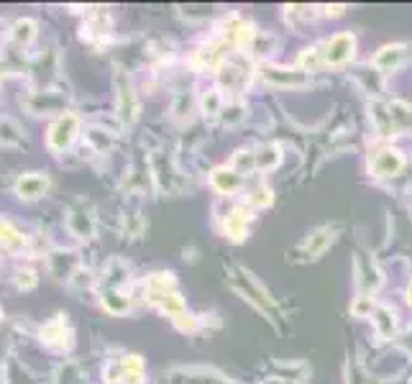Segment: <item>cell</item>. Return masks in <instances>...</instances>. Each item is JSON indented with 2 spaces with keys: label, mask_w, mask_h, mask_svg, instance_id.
Returning <instances> with one entry per match:
<instances>
[{
  "label": "cell",
  "mask_w": 412,
  "mask_h": 384,
  "mask_svg": "<svg viewBox=\"0 0 412 384\" xmlns=\"http://www.w3.org/2000/svg\"><path fill=\"white\" fill-rule=\"evenodd\" d=\"M354 49H356V38L354 33H336V36H330L323 46V59L325 64H343L349 62L354 57Z\"/></svg>",
  "instance_id": "cell-2"
},
{
  "label": "cell",
  "mask_w": 412,
  "mask_h": 384,
  "mask_svg": "<svg viewBox=\"0 0 412 384\" xmlns=\"http://www.w3.org/2000/svg\"><path fill=\"white\" fill-rule=\"evenodd\" d=\"M41 343L51 351H64V338H72V331L67 328V315H57L41 328Z\"/></svg>",
  "instance_id": "cell-3"
},
{
  "label": "cell",
  "mask_w": 412,
  "mask_h": 384,
  "mask_svg": "<svg viewBox=\"0 0 412 384\" xmlns=\"http://www.w3.org/2000/svg\"><path fill=\"white\" fill-rule=\"evenodd\" d=\"M412 59V46L410 44H392V46H384V49L376 51L374 57V67L376 70H397V67H402L405 62H410Z\"/></svg>",
  "instance_id": "cell-4"
},
{
  "label": "cell",
  "mask_w": 412,
  "mask_h": 384,
  "mask_svg": "<svg viewBox=\"0 0 412 384\" xmlns=\"http://www.w3.org/2000/svg\"><path fill=\"white\" fill-rule=\"evenodd\" d=\"M16 282H19V287L31 289L33 284H36V274H33L31 269H26V272H19V277H16Z\"/></svg>",
  "instance_id": "cell-19"
},
{
  "label": "cell",
  "mask_w": 412,
  "mask_h": 384,
  "mask_svg": "<svg viewBox=\"0 0 412 384\" xmlns=\"http://www.w3.org/2000/svg\"><path fill=\"white\" fill-rule=\"evenodd\" d=\"M374 323H376V328H379L381 336H389V333L394 331V315L389 313L387 307H379V310H376Z\"/></svg>",
  "instance_id": "cell-16"
},
{
  "label": "cell",
  "mask_w": 412,
  "mask_h": 384,
  "mask_svg": "<svg viewBox=\"0 0 412 384\" xmlns=\"http://www.w3.org/2000/svg\"><path fill=\"white\" fill-rule=\"evenodd\" d=\"M269 203H272V190H269V187H261V190H256L254 198H251V205H261V208H264V205H269Z\"/></svg>",
  "instance_id": "cell-20"
},
{
  "label": "cell",
  "mask_w": 412,
  "mask_h": 384,
  "mask_svg": "<svg viewBox=\"0 0 412 384\" xmlns=\"http://www.w3.org/2000/svg\"><path fill=\"white\" fill-rule=\"evenodd\" d=\"M264 80L272 85H282V87H300V85H305L302 72L282 70V67H267V70H264Z\"/></svg>",
  "instance_id": "cell-8"
},
{
  "label": "cell",
  "mask_w": 412,
  "mask_h": 384,
  "mask_svg": "<svg viewBox=\"0 0 412 384\" xmlns=\"http://www.w3.org/2000/svg\"><path fill=\"white\" fill-rule=\"evenodd\" d=\"M371 307H374V305H371V297H366V294H364V297H359V300L351 305V310H354V315L364 318L366 313H371Z\"/></svg>",
  "instance_id": "cell-18"
},
{
  "label": "cell",
  "mask_w": 412,
  "mask_h": 384,
  "mask_svg": "<svg viewBox=\"0 0 412 384\" xmlns=\"http://www.w3.org/2000/svg\"><path fill=\"white\" fill-rule=\"evenodd\" d=\"M46 190H49V177L44 172L21 174L19 182H16V195L23 200H38Z\"/></svg>",
  "instance_id": "cell-5"
},
{
  "label": "cell",
  "mask_w": 412,
  "mask_h": 384,
  "mask_svg": "<svg viewBox=\"0 0 412 384\" xmlns=\"http://www.w3.org/2000/svg\"><path fill=\"white\" fill-rule=\"evenodd\" d=\"M102 305L108 307V313H126L128 305H131V300H128L126 294L121 292V289H115V287H108L105 292H102Z\"/></svg>",
  "instance_id": "cell-11"
},
{
  "label": "cell",
  "mask_w": 412,
  "mask_h": 384,
  "mask_svg": "<svg viewBox=\"0 0 412 384\" xmlns=\"http://www.w3.org/2000/svg\"><path fill=\"white\" fill-rule=\"evenodd\" d=\"M3 75H6V72H3V64H0V80H3Z\"/></svg>",
  "instance_id": "cell-23"
},
{
  "label": "cell",
  "mask_w": 412,
  "mask_h": 384,
  "mask_svg": "<svg viewBox=\"0 0 412 384\" xmlns=\"http://www.w3.org/2000/svg\"><path fill=\"white\" fill-rule=\"evenodd\" d=\"M23 233H21L16 225L11 223V220H6V218H0V249L8 251V254H13V251H19L21 246H23Z\"/></svg>",
  "instance_id": "cell-9"
},
{
  "label": "cell",
  "mask_w": 412,
  "mask_h": 384,
  "mask_svg": "<svg viewBox=\"0 0 412 384\" xmlns=\"http://www.w3.org/2000/svg\"><path fill=\"white\" fill-rule=\"evenodd\" d=\"M36 23H33L31 18H23V21H19V23L13 26V31H11V38L13 41H19V44H23V46H28L36 38Z\"/></svg>",
  "instance_id": "cell-13"
},
{
  "label": "cell",
  "mask_w": 412,
  "mask_h": 384,
  "mask_svg": "<svg viewBox=\"0 0 412 384\" xmlns=\"http://www.w3.org/2000/svg\"><path fill=\"white\" fill-rule=\"evenodd\" d=\"M323 64H325V59H323V51L320 49H305L302 54H300V67L307 72L320 70Z\"/></svg>",
  "instance_id": "cell-14"
},
{
  "label": "cell",
  "mask_w": 412,
  "mask_h": 384,
  "mask_svg": "<svg viewBox=\"0 0 412 384\" xmlns=\"http://www.w3.org/2000/svg\"><path fill=\"white\" fill-rule=\"evenodd\" d=\"M407 302L412 305V282H410V287H407Z\"/></svg>",
  "instance_id": "cell-22"
},
{
  "label": "cell",
  "mask_w": 412,
  "mask_h": 384,
  "mask_svg": "<svg viewBox=\"0 0 412 384\" xmlns=\"http://www.w3.org/2000/svg\"><path fill=\"white\" fill-rule=\"evenodd\" d=\"M315 11L312 8H305V6H295V8H287V21H295V18H307L312 21Z\"/></svg>",
  "instance_id": "cell-17"
},
{
  "label": "cell",
  "mask_w": 412,
  "mask_h": 384,
  "mask_svg": "<svg viewBox=\"0 0 412 384\" xmlns=\"http://www.w3.org/2000/svg\"><path fill=\"white\" fill-rule=\"evenodd\" d=\"M402 164H405V159L397 149H384L371 159V169H374L376 177H392V174L400 172Z\"/></svg>",
  "instance_id": "cell-6"
},
{
  "label": "cell",
  "mask_w": 412,
  "mask_h": 384,
  "mask_svg": "<svg viewBox=\"0 0 412 384\" xmlns=\"http://www.w3.org/2000/svg\"><path fill=\"white\" fill-rule=\"evenodd\" d=\"M256 156V169H272V166L279 164V149L277 146H264L259 149Z\"/></svg>",
  "instance_id": "cell-15"
},
{
  "label": "cell",
  "mask_w": 412,
  "mask_h": 384,
  "mask_svg": "<svg viewBox=\"0 0 412 384\" xmlns=\"http://www.w3.org/2000/svg\"><path fill=\"white\" fill-rule=\"evenodd\" d=\"M210 179H213L216 190L228 192V195L233 190H238V185H241V174L236 172V169H228V166H221V169H216Z\"/></svg>",
  "instance_id": "cell-10"
},
{
  "label": "cell",
  "mask_w": 412,
  "mask_h": 384,
  "mask_svg": "<svg viewBox=\"0 0 412 384\" xmlns=\"http://www.w3.org/2000/svg\"><path fill=\"white\" fill-rule=\"evenodd\" d=\"M330 241H333V228L315 230V233L297 249V256H302V259H317V256L330 246Z\"/></svg>",
  "instance_id": "cell-7"
},
{
  "label": "cell",
  "mask_w": 412,
  "mask_h": 384,
  "mask_svg": "<svg viewBox=\"0 0 412 384\" xmlns=\"http://www.w3.org/2000/svg\"><path fill=\"white\" fill-rule=\"evenodd\" d=\"M203 108L205 113H218V108H221V95H218V92H210V97L203 100Z\"/></svg>",
  "instance_id": "cell-21"
},
{
  "label": "cell",
  "mask_w": 412,
  "mask_h": 384,
  "mask_svg": "<svg viewBox=\"0 0 412 384\" xmlns=\"http://www.w3.org/2000/svg\"><path fill=\"white\" fill-rule=\"evenodd\" d=\"M118 108H121V118L126 123H131L136 118V110H139V105H136V97H134V92H131V87H123L121 85V90H118Z\"/></svg>",
  "instance_id": "cell-12"
},
{
  "label": "cell",
  "mask_w": 412,
  "mask_h": 384,
  "mask_svg": "<svg viewBox=\"0 0 412 384\" xmlns=\"http://www.w3.org/2000/svg\"><path fill=\"white\" fill-rule=\"evenodd\" d=\"M77 131H80V118L75 113H62L57 121L51 123L49 134H46V146L49 151L62 154L75 144Z\"/></svg>",
  "instance_id": "cell-1"
}]
</instances>
